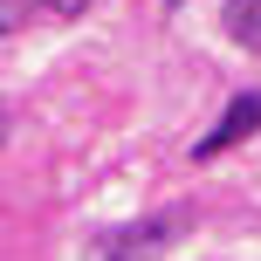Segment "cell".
Returning <instances> with one entry per match:
<instances>
[{
  "label": "cell",
  "mask_w": 261,
  "mask_h": 261,
  "mask_svg": "<svg viewBox=\"0 0 261 261\" xmlns=\"http://www.w3.org/2000/svg\"><path fill=\"white\" fill-rule=\"evenodd\" d=\"M179 234H186V206H172V213H151V220H130L117 234H103L96 261H158Z\"/></svg>",
  "instance_id": "cell-1"
},
{
  "label": "cell",
  "mask_w": 261,
  "mask_h": 261,
  "mask_svg": "<svg viewBox=\"0 0 261 261\" xmlns=\"http://www.w3.org/2000/svg\"><path fill=\"white\" fill-rule=\"evenodd\" d=\"M254 130H261V90H241L234 103L220 110V124L193 144V158H220V151H234L241 138H254Z\"/></svg>",
  "instance_id": "cell-2"
},
{
  "label": "cell",
  "mask_w": 261,
  "mask_h": 261,
  "mask_svg": "<svg viewBox=\"0 0 261 261\" xmlns=\"http://www.w3.org/2000/svg\"><path fill=\"white\" fill-rule=\"evenodd\" d=\"M227 35L234 41H248V48H261V0H227Z\"/></svg>",
  "instance_id": "cell-3"
},
{
  "label": "cell",
  "mask_w": 261,
  "mask_h": 261,
  "mask_svg": "<svg viewBox=\"0 0 261 261\" xmlns=\"http://www.w3.org/2000/svg\"><path fill=\"white\" fill-rule=\"evenodd\" d=\"M21 7L48 14V21H76V14H90V0H21Z\"/></svg>",
  "instance_id": "cell-4"
},
{
  "label": "cell",
  "mask_w": 261,
  "mask_h": 261,
  "mask_svg": "<svg viewBox=\"0 0 261 261\" xmlns=\"http://www.w3.org/2000/svg\"><path fill=\"white\" fill-rule=\"evenodd\" d=\"M14 28H21V0H0V41H7Z\"/></svg>",
  "instance_id": "cell-5"
},
{
  "label": "cell",
  "mask_w": 261,
  "mask_h": 261,
  "mask_svg": "<svg viewBox=\"0 0 261 261\" xmlns=\"http://www.w3.org/2000/svg\"><path fill=\"white\" fill-rule=\"evenodd\" d=\"M0 124H7V110H0ZM0 138H7V130H0Z\"/></svg>",
  "instance_id": "cell-6"
}]
</instances>
